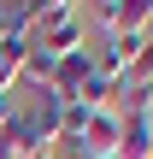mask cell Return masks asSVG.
<instances>
[{
	"label": "cell",
	"instance_id": "cell-1",
	"mask_svg": "<svg viewBox=\"0 0 153 159\" xmlns=\"http://www.w3.org/2000/svg\"><path fill=\"white\" fill-rule=\"evenodd\" d=\"M29 47L47 53V59H65V53H83L88 47V18L71 6V12H41L29 24Z\"/></svg>",
	"mask_w": 153,
	"mask_h": 159
},
{
	"label": "cell",
	"instance_id": "cell-2",
	"mask_svg": "<svg viewBox=\"0 0 153 159\" xmlns=\"http://www.w3.org/2000/svg\"><path fill=\"white\" fill-rule=\"evenodd\" d=\"M94 71H100V65H94V47L53 59V94H59V100H77V89H83V83H88Z\"/></svg>",
	"mask_w": 153,
	"mask_h": 159
},
{
	"label": "cell",
	"instance_id": "cell-3",
	"mask_svg": "<svg viewBox=\"0 0 153 159\" xmlns=\"http://www.w3.org/2000/svg\"><path fill=\"white\" fill-rule=\"evenodd\" d=\"M112 159H153V118H118Z\"/></svg>",
	"mask_w": 153,
	"mask_h": 159
},
{
	"label": "cell",
	"instance_id": "cell-4",
	"mask_svg": "<svg viewBox=\"0 0 153 159\" xmlns=\"http://www.w3.org/2000/svg\"><path fill=\"white\" fill-rule=\"evenodd\" d=\"M24 59H29V35H0V94H12V89H18Z\"/></svg>",
	"mask_w": 153,
	"mask_h": 159
},
{
	"label": "cell",
	"instance_id": "cell-5",
	"mask_svg": "<svg viewBox=\"0 0 153 159\" xmlns=\"http://www.w3.org/2000/svg\"><path fill=\"white\" fill-rule=\"evenodd\" d=\"M83 142H88L94 159H112V148H118V118H112V112H94V118L83 124Z\"/></svg>",
	"mask_w": 153,
	"mask_h": 159
},
{
	"label": "cell",
	"instance_id": "cell-6",
	"mask_svg": "<svg viewBox=\"0 0 153 159\" xmlns=\"http://www.w3.org/2000/svg\"><path fill=\"white\" fill-rule=\"evenodd\" d=\"M147 24H153V0H124L118 12H112V30L118 35H147ZM106 35V30H100Z\"/></svg>",
	"mask_w": 153,
	"mask_h": 159
},
{
	"label": "cell",
	"instance_id": "cell-7",
	"mask_svg": "<svg viewBox=\"0 0 153 159\" xmlns=\"http://www.w3.org/2000/svg\"><path fill=\"white\" fill-rule=\"evenodd\" d=\"M112 94H118V77H106V71H94L83 89H77V106H88V112H106L112 106Z\"/></svg>",
	"mask_w": 153,
	"mask_h": 159
},
{
	"label": "cell",
	"instance_id": "cell-8",
	"mask_svg": "<svg viewBox=\"0 0 153 159\" xmlns=\"http://www.w3.org/2000/svg\"><path fill=\"white\" fill-rule=\"evenodd\" d=\"M124 89H153V41H142V53H136V65L124 71Z\"/></svg>",
	"mask_w": 153,
	"mask_h": 159
},
{
	"label": "cell",
	"instance_id": "cell-9",
	"mask_svg": "<svg viewBox=\"0 0 153 159\" xmlns=\"http://www.w3.org/2000/svg\"><path fill=\"white\" fill-rule=\"evenodd\" d=\"M47 159H94V153H88V142H83V136H59V142L47 148Z\"/></svg>",
	"mask_w": 153,
	"mask_h": 159
},
{
	"label": "cell",
	"instance_id": "cell-10",
	"mask_svg": "<svg viewBox=\"0 0 153 159\" xmlns=\"http://www.w3.org/2000/svg\"><path fill=\"white\" fill-rule=\"evenodd\" d=\"M124 0H94V18H100V30H112V12H118Z\"/></svg>",
	"mask_w": 153,
	"mask_h": 159
},
{
	"label": "cell",
	"instance_id": "cell-11",
	"mask_svg": "<svg viewBox=\"0 0 153 159\" xmlns=\"http://www.w3.org/2000/svg\"><path fill=\"white\" fill-rule=\"evenodd\" d=\"M0 159H18V148H12V142H0Z\"/></svg>",
	"mask_w": 153,
	"mask_h": 159
},
{
	"label": "cell",
	"instance_id": "cell-12",
	"mask_svg": "<svg viewBox=\"0 0 153 159\" xmlns=\"http://www.w3.org/2000/svg\"><path fill=\"white\" fill-rule=\"evenodd\" d=\"M41 159H47V153H41Z\"/></svg>",
	"mask_w": 153,
	"mask_h": 159
}]
</instances>
